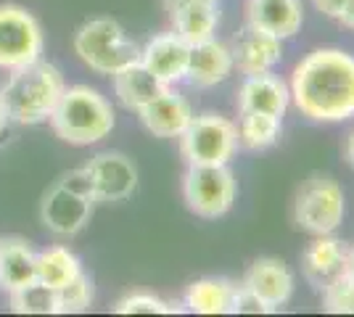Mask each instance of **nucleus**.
<instances>
[{
	"label": "nucleus",
	"instance_id": "1",
	"mask_svg": "<svg viewBox=\"0 0 354 317\" xmlns=\"http://www.w3.org/2000/svg\"><path fill=\"white\" fill-rule=\"evenodd\" d=\"M291 98L312 122H346L354 117V56L339 48H317L296 64Z\"/></svg>",
	"mask_w": 354,
	"mask_h": 317
},
{
	"label": "nucleus",
	"instance_id": "2",
	"mask_svg": "<svg viewBox=\"0 0 354 317\" xmlns=\"http://www.w3.org/2000/svg\"><path fill=\"white\" fill-rule=\"evenodd\" d=\"M64 88L66 85L61 72L48 61L37 59L27 66H19L0 88V104L6 111V119L14 124L48 122Z\"/></svg>",
	"mask_w": 354,
	"mask_h": 317
},
{
	"label": "nucleus",
	"instance_id": "3",
	"mask_svg": "<svg viewBox=\"0 0 354 317\" xmlns=\"http://www.w3.org/2000/svg\"><path fill=\"white\" fill-rule=\"evenodd\" d=\"M53 133L69 146H93L114 130V108L106 95L90 85L64 88L53 114L48 117Z\"/></svg>",
	"mask_w": 354,
	"mask_h": 317
},
{
	"label": "nucleus",
	"instance_id": "4",
	"mask_svg": "<svg viewBox=\"0 0 354 317\" xmlns=\"http://www.w3.org/2000/svg\"><path fill=\"white\" fill-rule=\"evenodd\" d=\"M74 53L90 72L101 77H114L124 66L140 61V46L124 32L114 19H90L74 32Z\"/></svg>",
	"mask_w": 354,
	"mask_h": 317
},
{
	"label": "nucleus",
	"instance_id": "5",
	"mask_svg": "<svg viewBox=\"0 0 354 317\" xmlns=\"http://www.w3.org/2000/svg\"><path fill=\"white\" fill-rule=\"evenodd\" d=\"M93 191L85 169H74L69 175H64L56 180L40 204V222H43L53 236L61 238H72L93 217Z\"/></svg>",
	"mask_w": 354,
	"mask_h": 317
},
{
	"label": "nucleus",
	"instance_id": "6",
	"mask_svg": "<svg viewBox=\"0 0 354 317\" xmlns=\"http://www.w3.org/2000/svg\"><path fill=\"white\" fill-rule=\"evenodd\" d=\"M238 148V127L222 114L193 117L180 135V153L188 164H227Z\"/></svg>",
	"mask_w": 354,
	"mask_h": 317
},
{
	"label": "nucleus",
	"instance_id": "7",
	"mask_svg": "<svg viewBox=\"0 0 354 317\" xmlns=\"http://www.w3.org/2000/svg\"><path fill=\"white\" fill-rule=\"evenodd\" d=\"M294 220L312 236H328L344 220V191L328 175H310L294 201Z\"/></svg>",
	"mask_w": 354,
	"mask_h": 317
},
{
	"label": "nucleus",
	"instance_id": "8",
	"mask_svg": "<svg viewBox=\"0 0 354 317\" xmlns=\"http://www.w3.org/2000/svg\"><path fill=\"white\" fill-rule=\"evenodd\" d=\"M183 196L193 214L217 220L236 201V177L227 164H188L183 177Z\"/></svg>",
	"mask_w": 354,
	"mask_h": 317
},
{
	"label": "nucleus",
	"instance_id": "9",
	"mask_svg": "<svg viewBox=\"0 0 354 317\" xmlns=\"http://www.w3.org/2000/svg\"><path fill=\"white\" fill-rule=\"evenodd\" d=\"M43 27L21 6H0V69L14 72L43 59Z\"/></svg>",
	"mask_w": 354,
	"mask_h": 317
},
{
	"label": "nucleus",
	"instance_id": "10",
	"mask_svg": "<svg viewBox=\"0 0 354 317\" xmlns=\"http://www.w3.org/2000/svg\"><path fill=\"white\" fill-rule=\"evenodd\" d=\"M82 169L95 201H124L138 188V169L124 153H98Z\"/></svg>",
	"mask_w": 354,
	"mask_h": 317
},
{
	"label": "nucleus",
	"instance_id": "11",
	"mask_svg": "<svg viewBox=\"0 0 354 317\" xmlns=\"http://www.w3.org/2000/svg\"><path fill=\"white\" fill-rule=\"evenodd\" d=\"M230 53L238 72H243L246 77L259 75V72H270L281 61L283 40L246 21V27H241V32L233 37Z\"/></svg>",
	"mask_w": 354,
	"mask_h": 317
},
{
	"label": "nucleus",
	"instance_id": "12",
	"mask_svg": "<svg viewBox=\"0 0 354 317\" xmlns=\"http://www.w3.org/2000/svg\"><path fill=\"white\" fill-rule=\"evenodd\" d=\"M188 59H191V43H185L177 32L156 35L140 48V64L167 85L185 79Z\"/></svg>",
	"mask_w": 354,
	"mask_h": 317
},
{
	"label": "nucleus",
	"instance_id": "13",
	"mask_svg": "<svg viewBox=\"0 0 354 317\" xmlns=\"http://www.w3.org/2000/svg\"><path fill=\"white\" fill-rule=\"evenodd\" d=\"M301 270L315 288L323 291L328 283H333L339 275L349 270V246L339 238L317 236L301 254Z\"/></svg>",
	"mask_w": 354,
	"mask_h": 317
},
{
	"label": "nucleus",
	"instance_id": "14",
	"mask_svg": "<svg viewBox=\"0 0 354 317\" xmlns=\"http://www.w3.org/2000/svg\"><path fill=\"white\" fill-rule=\"evenodd\" d=\"M138 117L153 137H180L191 124L193 108L180 93L167 88L162 95H156L151 104L143 106Z\"/></svg>",
	"mask_w": 354,
	"mask_h": 317
},
{
	"label": "nucleus",
	"instance_id": "15",
	"mask_svg": "<svg viewBox=\"0 0 354 317\" xmlns=\"http://www.w3.org/2000/svg\"><path fill=\"white\" fill-rule=\"evenodd\" d=\"M233 69H236V64H233L230 46L220 43L217 37H209L204 43L191 46L185 79L196 88H214V85L225 82Z\"/></svg>",
	"mask_w": 354,
	"mask_h": 317
},
{
	"label": "nucleus",
	"instance_id": "16",
	"mask_svg": "<svg viewBox=\"0 0 354 317\" xmlns=\"http://www.w3.org/2000/svg\"><path fill=\"white\" fill-rule=\"evenodd\" d=\"M288 104H291L288 85L270 72L249 75L238 90V111H259V114L283 117Z\"/></svg>",
	"mask_w": 354,
	"mask_h": 317
},
{
	"label": "nucleus",
	"instance_id": "17",
	"mask_svg": "<svg viewBox=\"0 0 354 317\" xmlns=\"http://www.w3.org/2000/svg\"><path fill=\"white\" fill-rule=\"evenodd\" d=\"M243 286L254 291L272 309H278L294 294V275H291V270L283 265L281 259L262 257L249 267L246 278H243Z\"/></svg>",
	"mask_w": 354,
	"mask_h": 317
},
{
	"label": "nucleus",
	"instance_id": "18",
	"mask_svg": "<svg viewBox=\"0 0 354 317\" xmlns=\"http://www.w3.org/2000/svg\"><path fill=\"white\" fill-rule=\"evenodd\" d=\"M111 85H114V95H117L119 104L135 114L146 104H151L156 95H162L167 88H172V85L162 82L151 69H146L140 61H135L130 66H124L122 72H117L111 77Z\"/></svg>",
	"mask_w": 354,
	"mask_h": 317
},
{
	"label": "nucleus",
	"instance_id": "19",
	"mask_svg": "<svg viewBox=\"0 0 354 317\" xmlns=\"http://www.w3.org/2000/svg\"><path fill=\"white\" fill-rule=\"evenodd\" d=\"M167 14L172 21V32H177L191 46L214 37L217 24H220L217 0H191V3H183V6H177Z\"/></svg>",
	"mask_w": 354,
	"mask_h": 317
},
{
	"label": "nucleus",
	"instance_id": "20",
	"mask_svg": "<svg viewBox=\"0 0 354 317\" xmlns=\"http://www.w3.org/2000/svg\"><path fill=\"white\" fill-rule=\"evenodd\" d=\"M249 21L286 40L301 30V0H249Z\"/></svg>",
	"mask_w": 354,
	"mask_h": 317
},
{
	"label": "nucleus",
	"instance_id": "21",
	"mask_svg": "<svg viewBox=\"0 0 354 317\" xmlns=\"http://www.w3.org/2000/svg\"><path fill=\"white\" fill-rule=\"evenodd\" d=\"M37 280V254L24 238H3L0 243V288L14 294Z\"/></svg>",
	"mask_w": 354,
	"mask_h": 317
},
{
	"label": "nucleus",
	"instance_id": "22",
	"mask_svg": "<svg viewBox=\"0 0 354 317\" xmlns=\"http://www.w3.org/2000/svg\"><path fill=\"white\" fill-rule=\"evenodd\" d=\"M233 294L236 283L225 278H201L185 291V307L196 315H233Z\"/></svg>",
	"mask_w": 354,
	"mask_h": 317
},
{
	"label": "nucleus",
	"instance_id": "23",
	"mask_svg": "<svg viewBox=\"0 0 354 317\" xmlns=\"http://www.w3.org/2000/svg\"><path fill=\"white\" fill-rule=\"evenodd\" d=\"M82 272L80 259L66 246H48L37 254V280L50 288H64Z\"/></svg>",
	"mask_w": 354,
	"mask_h": 317
},
{
	"label": "nucleus",
	"instance_id": "24",
	"mask_svg": "<svg viewBox=\"0 0 354 317\" xmlns=\"http://www.w3.org/2000/svg\"><path fill=\"white\" fill-rule=\"evenodd\" d=\"M238 146L246 151H265L281 137V117L259 114V111H241L238 119Z\"/></svg>",
	"mask_w": 354,
	"mask_h": 317
},
{
	"label": "nucleus",
	"instance_id": "25",
	"mask_svg": "<svg viewBox=\"0 0 354 317\" xmlns=\"http://www.w3.org/2000/svg\"><path fill=\"white\" fill-rule=\"evenodd\" d=\"M11 312L16 315H59V294H56V288L35 280L30 286L11 294Z\"/></svg>",
	"mask_w": 354,
	"mask_h": 317
},
{
	"label": "nucleus",
	"instance_id": "26",
	"mask_svg": "<svg viewBox=\"0 0 354 317\" xmlns=\"http://www.w3.org/2000/svg\"><path fill=\"white\" fill-rule=\"evenodd\" d=\"M59 294V315H77V312H88L93 304V280L85 272H80L72 283L56 291Z\"/></svg>",
	"mask_w": 354,
	"mask_h": 317
},
{
	"label": "nucleus",
	"instance_id": "27",
	"mask_svg": "<svg viewBox=\"0 0 354 317\" xmlns=\"http://www.w3.org/2000/svg\"><path fill=\"white\" fill-rule=\"evenodd\" d=\"M323 309L330 315H354V275L349 270L323 288Z\"/></svg>",
	"mask_w": 354,
	"mask_h": 317
},
{
	"label": "nucleus",
	"instance_id": "28",
	"mask_svg": "<svg viewBox=\"0 0 354 317\" xmlns=\"http://www.w3.org/2000/svg\"><path fill=\"white\" fill-rule=\"evenodd\" d=\"M114 312L117 315H175L177 307L153 294H130V296L119 299Z\"/></svg>",
	"mask_w": 354,
	"mask_h": 317
},
{
	"label": "nucleus",
	"instance_id": "29",
	"mask_svg": "<svg viewBox=\"0 0 354 317\" xmlns=\"http://www.w3.org/2000/svg\"><path fill=\"white\" fill-rule=\"evenodd\" d=\"M275 312L267 302H262L254 291L243 286H236V294H233V315H270Z\"/></svg>",
	"mask_w": 354,
	"mask_h": 317
},
{
	"label": "nucleus",
	"instance_id": "30",
	"mask_svg": "<svg viewBox=\"0 0 354 317\" xmlns=\"http://www.w3.org/2000/svg\"><path fill=\"white\" fill-rule=\"evenodd\" d=\"M315 6H317V11H323L325 16H330V19H339V14L344 11V6L349 3V0H312Z\"/></svg>",
	"mask_w": 354,
	"mask_h": 317
},
{
	"label": "nucleus",
	"instance_id": "31",
	"mask_svg": "<svg viewBox=\"0 0 354 317\" xmlns=\"http://www.w3.org/2000/svg\"><path fill=\"white\" fill-rule=\"evenodd\" d=\"M339 21L344 27H349L354 32V0H349L346 6H344V11L339 14Z\"/></svg>",
	"mask_w": 354,
	"mask_h": 317
},
{
	"label": "nucleus",
	"instance_id": "32",
	"mask_svg": "<svg viewBox=\"0 0 354 317\" xmlns=\"http://www.w3.org/2000/svg\"><path fill=\"white\" fill-rule=\"evenodd\" d=\"M183 3H191V0H164V8H167V11H172V8L183 6Z\"/></svg>",
	"mask_w": 354,
	"mask_h": 317
},
{
	"label": "nucleus",
	"instance_id": "33",
	"mask_svg": "<svg viewBox=\"0 0 354 317\" xmlns=\"http://www.w3.org/2000/svg\"><path fill=\"white\" fill-rule=\"evenodd\" d=\"M346 156H349V162L354 164V133L349 135V143H346Z\"/></svg>",
	"mask_w": 354,
	"mask_h": 317
},
{
	"label": "nucleus",
	"instance_id": "34",
	"mask_svg": "<svg viewBox=\"0 0 354 317\" xmlns=\"http://www.w3.org/2000/svg\"><path fill=\"white\" fill-rule=\"evenodd\" d=\"M349 272L354 275V246H349Z\"/></svg>",
	"mask_w": 354,
	"mask_h": 317
},
{
	"label": "nucleus",
	"instance_id": "35",
	"mask_svg": "<svg viewBox=\"0 0 354 317\" xmlns=\"http://www.w3.org/2000/svg\"><path fill=\"white\" fill-rule=\"evenodd\" d=\"M6 111H3V104H0V133H3V127H6Z\"/></svg>",
	"mask_w": 354,
	"mask_h": 317
},
{
	"label": "nucleus",
	"instance_id": "36",
	"mask_svg": "<svg viewBox=\"0 0 354 317\" xmlns=\"http://www.w3.org/2000/svg\"><path fill=\"white\" fill-rule=\"evenodd\" d=\"M0 243H3V238H0Z\"/></svg>",
	"mask_w": 354,
	"mask_h": 317
}]
</instances>
